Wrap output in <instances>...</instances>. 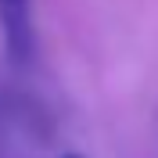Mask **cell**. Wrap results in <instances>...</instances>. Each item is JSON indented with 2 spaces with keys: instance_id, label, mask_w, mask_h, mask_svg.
Segmentation results:
<instances>
[{
  "instance_id": "1",
  "label": "cell",
  "mask_w": 158,
  "mask_h": 158,
  "mask_svg": "<svg viewBox=\"0 0 158 158\" xmlns=\"http://www.w3.org/2000/svg\"><path fill=\"white\" fill-rule=\"evenodd\" d=\"M0 29H4V43L7 54L18 65L32 58L36 47V29H32V0H0Z\"/></svg>"
},
{
  "instance_id": "2",
  "label": "cell",
  "mask_w": 158,
  "mask_h": 158,
  "mask_svg": "<svg viewBox=\"0 0 158 158\" xmlns=\"http://www.w3.org/2000/svg\"><path fill=\"white\" fill-rule=\"evenodd\" d=\"M61 158H83V155H72V151H69V155H61Z\"/></svg>"
}]
</instances>
